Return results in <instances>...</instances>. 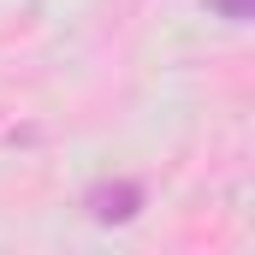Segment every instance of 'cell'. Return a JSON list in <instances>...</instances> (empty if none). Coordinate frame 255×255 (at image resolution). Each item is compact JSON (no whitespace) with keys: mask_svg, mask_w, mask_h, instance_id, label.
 <instances>
[{"mask_svg":"<svg viewBox=\"0 0 255 255\" xmlns=\"http://www.w3.org/2000/svg\"><path fill=\"white\" fill-rule=\"evenodd\" d=\"M214 18H226V24H250L255 18V0H202Z\"/></svg>","mask_w":255,"mask_h":255,"instance_id":"obj_2","label":"cell"},{"mask_svg":"<svg viewBox=\"0 0 255 255\" xmlns=\"http://www.w3.org/2000/svg\"><path fill=\"white\" fill-rule=\"evenodd\" d=\"M142 184L136 178H101V184H89L83 190V214L95 220V226H130L136 214H142Z\"/></svg>","mask_w":255,"mask_h":255,"instance_id":"obj_1","label":"cell"}]
</instances>
